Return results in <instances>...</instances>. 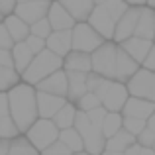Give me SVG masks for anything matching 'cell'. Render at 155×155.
Segmentation results:
<instances>
[{
	"instance_id": "cell-1",
	"label": "cell",
	"mask_w": 155,
	"mask_h": 155,
	"mask_svg": "<svg viewBox=\"0 0 155 155\" xmlns=\"http://www.w3.org/2000/svg\"><path fill=\"white\" fill-rule=\"evenodd\" d=\"M8 96V116L16 124L20 134H26V130L38 120V106H35V88L20 81L16 87L6 92Z\"/></svg>"
},
{
	"instance_id": "cell-2",
	"label": "cell",
	"mask_w": 155,
	"mask_h": 155,
	"mask_svg": "<svg viewBox=\"0 0 155 155\" xmlns=\"http://www.w3.org/2000/svg\"><path fill=\"white\" fill-rule=\"evenodd\" d=\"M59 69H63V59L57 57V55H53L51 51L43 49L41 53L34 55L31 63L28 65L26 71L20 75V81L26 83V84H30V87H35L39 81H43L45 77H49L51 73L59 71Z\"/></svg>"
},
{
	"instance_id": "cell-3",
	"label": "cell",
	"mask_w": 155,
	"mask_h": 155,
	"mask_svg": "<svg viewBox=\"0 0 155 155\" xmlns=\"http://www.w3.org/2000/svg\"><path fill=\"white\" fill-rule=\"evenodd\" d=\"M73 128L79 132L81 140H83V151H84V153H88V155H100V153L104 151L106 137L102 136L100 128L92 126L91 122L87 120L84 112H77Z\"/></svg>"
},
{
	"instance_id": "cell-4",
	"label": "cell",
	"mask_w": 155,
	"mask_h": 155,
	"mask_svg": "<svg viewBox=\"0 0 155 155\" xmlns=\"http://www.w3.org/2000/svg\"><path fill=\"white\" fill-rule=\"evenodd\" d=\"M94 94L98 96L100 106H102L106 112H120L122 106L126 104V100L130 96L124 83L110 81V79H104L100 83V87L94 91Z\"/></svg>"
},
{
	"instance_id": "cell-5",
	"label": "cell",
	"mask_w": 155,
	"mask_h": 155,
	"mask_svg": "<svg viewBox=\"0 0 155 155\" xmlns=\"http://www.w3.org/2000/svg\"><path fill=\"white\" fill-rule=\"evenodd\" d=\"M126 91L134 98H141L155 104V73L140 67L126 81Z\"/></svg>"
},
{
	"instance_id": "cell-6",
	"label": "cell",
	"mask_w": 155,
	"mask_h": 155,
	"mask_svg": "<svg viewBox=\"0 0 155 155\" xmlns=\"http://www.w3.org/2000/svg\"><path fill=\"white\" fill-rule=\"evenodd\" d=\"M118 45L114 41H104L98 49L91 53V71L100 75L102 79L114 81V67H116Z\"/></svg>"
},
{
	"instance_id": "cell-7",
	"label": "cell",
	"mask_w": 155,
	"mask_h": 155,
	"mask_svg": "<svg viewBox=\"0 0 155 155\" xmlns=\"http://www.w3.org/2000/svg\"><path fill=\"white\" fill-rule=\"evenodd\" d=\"M57 137H59L57 126L53 124L51 120H43V118H38V120L26 130V140L30 141L39 153L49 147L53 141H57Z\"/></svg>"
},
{
	"instance_id": "cell-8",
	"label": "cell",
	"mask_w": 155,
	"mask_h": 155,
	"mask_svg": "<svg viewBox=\"0 0 155 155\" xmlns=\"http://www.w3.org/2000/svg\"><path fill=\"white\" fill-rule=\"evenodd\" d=\"M104 43V39L88 26L87 22H79L71 30V51H81L91 55L94 49H98Z\"/></svg>"
},
{
	"instance_id": "cell-9",
	"label": "cell",
	"mask_w": 155,
	"mask_h": 155,
	"mask_svg": "<svg viewBox=\"0 0 155 155\" xmlns=\"http://www.w3.org/2000/svg\"><path fill=\"white\" fill-rule=\"evenodd\" d=\"M87 24L104 39V41H112L114 26H116V22H114L112 16L104 10V6H94V8H92L91 16L87 18Z\"/></svg>"
},
{
	"instance_id": "cell-10",
	"label": "cell",
	"mask_w": 155,
	"mask_h": 155,
	"mask_svg": "<svg viewBox=\"0 0 155 155\" xmlns=\"http://www.w3.org/2000/svg\"><path fill=\"white\" fill-rule=\"evenodd\" d=\"M137 18H140V8H136V6H130L128 10L120 16V20H118L116 26H114V35H112V41L116 43V45H120L122 41H126V39H130L134 35Z\"/></svg>"
},
{
	"instance_id": "cell-11",
	"label": "cell",
	"mask_w": 155,
	"mask_h": 155,
	"mask_svg": "<svg viewBox=\"0 0 155 155\" xmlns=\"http://www.w3.org/2000/svg\"><path fill=\"white\" fill-rule=\"evenodd\" d=\"M49 2L47 0H31V2H18L14 8V16H18L28 26L35 24L38 20H43L47 16Z\"/></svg>"
},
{
	"instance_id": "cell-12",
	"label": "cell",
	"mask_w": 155,
	"mask_h": 155,
	"mask_svg": "<svg viewBox=\"0 0 155 155\" xmlns=\"http://www.w3.org/2000/svg\"><path fill=\"white\" fill-rule=\"evenodd\" d=\"M34 88L39 92H47V94H53V96L67 98V73L63 69H59V71L51 73L49 77H45L43 81H39Z\"/></svg>"
},
{
	"instance_id": "cell-13",
	"label": "cell",
	"mask_w": 155,
	"mask_h": 155,
	"mask_svg": "<svg viewBox=\"0 0 155 155\" xmlns=\"http://www.w3.org/2000/svg\"><path fill=\"white\" fill-rule=\"evenodd\" d=\"M67 98H61V96H53L47 92H39L35 91V106H38V118L43 120H51L57 112L65 106Z\"/></svg>"
},
{
	"instance_id": "cell-14",
	"label": "cell",
	"mask_w": 155,
	"mask_h": 155,
	"mask_svg": "<svg viewBox=\"0 0 155 155\" xmlns=\"http://www.w3.org/2000/svg\"><path fill=\"white\" fill-rule=\"evenodd\" d=\"M47 22H49L53 31H65V30H73L75 20L69 16V12L59 4V0H51L49 8H47Z\"/></svg>"
},
{
	"instance_id": "cell-15",
	"label": "cell",
	"mask_w": 155,
	"mask_h": 155,
	"mask_svg": "<svg viewBox=\"0 0 155 155\" xmlns=\"http://www.w3.org/2000/svg\"><path fill=\"white\" fill-rule=\"evenodd\" d=\"M153 112H155L153 102H147V100H141V98H134V96H128L126 104L120 110L122 118H136V120H143V122Z\"/></svg>"
},
{
	"instance_id": "cell-16",
	"label": "cell",
	"mask_w": 155,
	"mask_h": 155,
	"mask_svg": "<svg viewBox=\"0 0 155 155\" xmlns=\"http://www.w3.org/2000/svg\"><path fill=\"white\" fill-rule=\"evenodd\" d=\"M153 35H155V10L147 6H141L140 18H137L136 30H134V38L153 41Z\"/></svg>"
},
{
	"instance_id": "cell-17",
	"label": "cell",
	"mask_w": 155,
	"mask_h": 155,
	"mask_svg": "<svg viewBox=\"0 0 155 155\" xmlns=\"http://www.w3.org/2000/svg\"><path fill=\"white\" fill-rule=\"evenodd\" d=\"M137 69H140V65H137L126 51H122L120 47H118V51H116V67H114V81L126 84V81H128Z\"/></svg>"
},
{
	"instance_id": "cell-18",
	"label": "cell",
	"mask_w": 155,
	"mask_h": 155,
	"mask_svg": "<svg viewBox=\"0 0 155 155\" xmlns=\"http://www.w3.org/2000/svg\"><path fill=\"white\" fill-rule=\"evenodd\" d=\"M45 49L63 59V57L71 51V30L51 31V34L47 35V39H45Z\"/></svg>"
},
{
	"instance_id": "cell-19",
	"label": "cell",
	"mask_w": 155,
	"mask_h": 155,
	"mask_svg": "<svg viewBox=\"0 0 155 155\" xmlns=\"http://www.w3.org/2000/svg\"><path fill=\"white\" fill-rule=\"evenodd\" d=\"M151 45H153V41H147V39H140V38H130V39H126V41H122L120 45V49L122 51H126L130 57H132L134 61H136L137 65H141L143 63V59H145V55H147V51L151 49Z\"/></svg>"
},
{
	"instance_id": "cell-20",
	"label": "cell",
	"mask_w": 155,
	"mask_h": 155,
	"mask_svg": "<svg viewBox=\"0 0 155 155\" xmlns=\"http://www.w3.org/2000/svg\"><path fill=\"white\" fill-rule=\"evenodd\" d=\"M59 4L69 12V16L75 20V24L87 22V18L91 16L92 8H94L91 0H59Z\"/></svg>"
},
{
	"instance_id": "cell-21",
	"label": "cell",
	"mask_w": 155,
	"mask_h": 155,
	"mask_svg": "<svg viewBox=\"0 0 155 155\" xmlns=\"http://www.w3.org/2000/svg\"><path fill=\"white\" fill-rule=\"evenodd\" d=\"M63 71L67 73H91V55L81 51H69L63 57Z\"/></svg>"
},
{
	"instance_id": "cell-22",
	"label": "cell",
	"mask_w": 155,
	"mask_h": 155,
	"mask_svg": "<svg viewBox=\"0 0 155 155\" xmlns=\"http://www.w3.org/2000/svg\"><path fill=\"white\" fill-rule=\"evenodd\" d=\"M67 73V71H65ZM87 73H67V102L77 104L87 92Z\"/></svg>"
},
{
	"instance_id": "cell-23",
	"label": "cell",
	"mask_w": 155,
	"mask_h": 155,
	"mask_svg": "<svg viewBox=\"0 0 155 155\" xmlns=\"http://www.w3.org/2000/svg\"><path fill=\"white\" fill-rule=\"evenodd\" d=\"M2 26L8 30V34H10V38H12L14 43H22L24 39L30 35V26H28L26 22H22V20H20L18 16H14V14L4 16Z\"/></svg>"
},
{
	"instance_id": "cell-24",
	"label": "cell",
	"mask_w": 155,
	"mask_h": 155,
	"mask_svg": "<svg viewBox=\"0 0 155 155\" xmlns=\"http://www.w3.org/2000/svg\"><path fill=\"white\" fill-rule=\"evenodd\" d=\"M12 61H14V71L18 73V75H22L24 71H26V67L31 63V59H34V53L26 47V43H14L12 45Z\"/></svg>"
},
{
	"instance_id": "cell-25",
	"label": "cell",
	"mask_w": 155,
	"mask_h": 155,
	"mask_svg": "<svg viewBox=\"0 0 155 155\" xmlns=\"http://www.w3.org/2000/svg\"><path fill=\"white\" fill-rule=\"evenodd\" d=\"M136 143V137L132 134H128L126 130H120L118 134H114L112 137H108L104 143V149L106 151H118V153H124L130 145Z\"/></svg>"
},
{
	"instance_id": "cell-26",
	"label": "cell",
	"mask_w": 155,
	"mask_h": 155,
	"mask_svg": "<svg viewBox=\"0 0 155 155\" xmlns=\"http://www.w3.org/2000/svg\"><path fill=\"white\" fill-rule=\"evenodd\" d=\"M77 106L71 104V102H65V106L51 118V122L57 126V130H67V128H73L75 124V116H77Z\"/></svg>"
},
{
	"instance_id": "cell-27",
	"label": "cell",
	"mask_w": 155,
	"mask_h": 155,
	"mask_svg": "<svg viewBox=\"0 0 155 155\" xmlns=\"http://www.w3.org/2000/svg\"><path fill=\"white\" fill-rule=\"evenodd\" d=\"M57 140L65 145L71 153H79L83 151V140H81L79 132L75 128H67V130H59V137Z\"/></svg>"
},
{
	"instance_id": "cell-28",
	"label": "cell",
	"mask_w": 155,
	"mask_h": 155,
	"mask_svg": "<svg viewBox=\"0 0 155 155\" xmlns=\"http://www.w3.org/2000/svg\"><path fill=\"white\" fill-rule=\"evenodd\" d=\"M120 130H122V114L120 112H106V116L102 120V126H100L102 136L108 140L114 134H118Z\"/></svg>"
},
{
	"instance_id": "cell-29",
	"label": "cell",
	"mask_w": 155,
	"mask_h": 155,
	"mask_svg": "<svg viewBox=\"0 0 155 155\" xmlns=\"http://www.w3.org/2000/svg\"><path fill=\"white\" fill-rule=\"evenodd\" d=\"M8 155H39V151L24 136H18V137H14V140H10Z\"/></svg>"
},
{
	"instance_id": "cell-30",
	"label": "cell",
	"mask_w": 155,
	"mask_h": 155,
	"mask_svg": "<svg viewBox=\"0 0 155 155\" xmlns=\"http://www.w3.org/2000/svg\"><path fill=\"white\" fill-rule=\"evenodd\" d=\"M18 83H20V75L14 71V69L0 67V92H8Z\"/></svg>"
},
{
	"instance_id": "cell-31",
	"label": "cell",
	"mask_w": 155,
	"mask_h": 155,
	"mask_svg": "<svg viewBox=\"0 0 155 155\" xmlns=\"http://www.w3.org/2000/svg\"><path fill=\"white\" fill-rule=\"evenodd\" d=\"M75 106H77V110H79V112H88V110L98 108V106H100V100H98V96H96L94 92H84Z\"/></svg>"
},
{
	"instance_id": "cell-32",
	"label": "cell",
	"mask_w": 155,
	"mask_h": 155,
	"mask_svg": "<svg viewBox=\"0 0 155 155\" xmlns=\"http://www.w3.org/2000/svg\"><path fill=\"white\" fill-rule=\"evenodd\" d=\"M20 132L18 128H16V124L12 122L10 116L6 118H0V137L2 140H14V137H18Z\"/></svg>"
},
{
	"instance_id": "cell-33",
	"label": "cell",
	"mask_w": 155,
	"mask_h": 155,
	"mask_svg": "<svg viewBox=\"0 0 155 155\" xmlns=\"http://www.w3.org/2000/svg\"><path fill=\"white\" fill-rule=\"evenodd\" d=\"M102 6H104V10L108 12L110 16H112L114 22H118V20H120V16H122V14H124V12L130 8L128 4L124 2V0H108L106 4H102Z\"/></svg>"
},
{
	"instance_id": "cell-34",
	"label": "cell",
	"mask_w": 155,
	"mask_h": 155,
	"mask_svg": "<svg viewBox=\"0 0 155 155\" xmlns=\"http://www.w3.org/2000/svg\"><path fill=\"white\" fill-rule=\"evenodd\" d=\"M51 31L53 30H51L49 22H47V18L38 20L35 24H31V26H30V34L35 35V38H41V39H47V35H49Z\"/></svg>"
},
{
	"instance_id": "cell-35",
	"label": "cell",
	"mask_w": 155,
	"mask_h": 155,
	"mask_svg": "<svg viewBox=\"0 0 155 155\" xmlns=\"http://www.w3.org/2000/svg\"><path fill=\"white\" fill-rule=\"evenodd\" d=\"M145 128L143 120H136V118H122V130H126L128 134H132L134 137Z\"/></svg>"
},
{
	"instance_id": "cell-36",
	"label": "cell",
	"mask_w": 155,
	"mask_h": 155,
	"mask_svg": "<svg viewBox=\"0 0 155 155\" xmlns=\"http://www.w3.org/2000/svg\"><path fill=\"white\" fill-rule=\"evenodd\" d=\"M136 143L140 145V147H153V143H155V134L147 128V126H145V128L136 136Z\"/></svg>"
},
{
	"instance_id": "cell-37",
	"label": "cell",
	"mask_w": 155,
	"mask_h": 155,
	"mask_svg": "<svg viewBox=\"0 0 155 155\" xmlns=\"http://www.w3.org/2000/svg\"><path fill=\"white\" fill-rule=\"evenodd\" d=\"M24 43H26V47L30 49L34 55H38V53H41L43 49H45V39H41V38H35V35H28L26 39H24Z\"/></svg>"
},
{
	"instance_id": "cell-38",
	"label": "cell",
	"mask_w": 155,
	"mask_h": 155,
	"mask_svg": "<svg viewBox=\"0 0 155 155\" xmlns=\"http://www.w3.org/2000/svg\"><path fill=\"white\" fill-rule=\"evenodd\" d=\"M84 116H87V120L91 122L92 126L100 128V126H102L104 116H106V110L102 108V106H98V108H94V110H88V112H84Z\"/></svg>"
},
{
	"instance_id": "cell-39",
	"label": "cell",
	"mask_w": 155,
	"mask_h": 155,
	"mask_svg": "<svg viewBox=\"0 0 155 155\" xmlns=\"http://www.w3.org/2000/svg\"><path fill=\"white\" fill-rule=\"evenodd\" d=\"M41 155H71V151H69V149L65 147L59 140H57V141H53L47 149H43Z\"/></svg>"
},
{
	"instance_id": "cell-40",
	"label": "cell",
	"mask_w": 155,
	"mask_h": 155,
	"mask_svg": "<svg viewBox=\"0 0 155 155\" xmlns=\"http://www.w3.org/2000/svg\"><path fill=\"white\" fill-rule=\"evenodd\" d=\"M102 77L100 75H96V73H87V81H84V83H87V92H94L96 88L100 87V83H102Z\"/></svg>"
},
{
	"instance_id": "cell-41",
	"label": "cell",
	"mask_w": 155,
	"mask_h": 155,
	"mask_svg": "<svg viewBox=\"0 0 155 155\" xmlns=\"http://www.w3.org/2000/svg\"><path fill=\"white\" fill-rule=\"evenodd\" d=\"M12 45H14V41H12L8 30L0 24V49H12Z\"/></svg>"
},
{
	"instance_id": "cell-42",
	"label": "cell",
	"mask_w": 155,
	"mask_h": 155,
	"mask_svg": "<svg viewBox=\"0 0 155 155\" xmlns=\"http://www.w3.org/2000/svg\"><path fill=\"white\" fill-rule=\"evenodd\" d=\"M143 69H147V71H151L155 73V45H151V49L147 51V55H145V59H143Z\"/></svg>"
},
{
	"instance_id": "cell-43",
	"label": "cell",
	"mask_w": 155,
	"mask_h": 155,
	"mask_svg": "<svg viewBox=\"0 0 155 155\" xmlns=\"http://www.w3.org/2000/svg\"><path fill=\"white\" fill-rule=\"evenodd\" d=\"M0 67L14 69V61H12V53H10V49H0Z\"/></svg>"
},
{
	"instance_id": "cell-44",
	"label": "cell",
	"mask_w": 155,
	"mask_h": 155,
	"mask_svg": "<svg viewBox=\"0 0 155 155\" xmlns=\"http://www.w3.org/2000/svg\"><path fill=\"white\" fill-rule=\"evenodd\" d=\"M16 0H0V14L2 16H10L14 14V8H16Z\"/></svg>"
},
{
	"instance_id": "cell-45",
	"label": "cell",
	"mask_w": 155,
	"mask_h": 155,
	"mask_svg": "<svg viewBox=\"0 0 155 155\" xmlns=\"http://www.w3.org/2000/svg\"><path fill=\"white\" fill-rule=\"evenodd\" d=\"M8 116V96L6 92H0V118Z\"/></svg>"
},
{
	"instance_id": "cell-46",
	"label": "cell",
	"mask_w": 155,
	"mask_h": 155,
	"mask_svg": "<svg viewBox=\"0 0 155 155\" xmlns=\"http://www.w3.org/2000/svg\"><path fill=\"white\" fill-rule=\"evenodd\" d=\"M140 151H141V147L137 143H134V145H130V147L124 151V155H140Z\"/></svg>"
},
{
	"instance_id": "cell-47",
	"label": "cell",
	"mask_w": 155,
	"mask_h": 155,
	"mask_svg": "<svg viewBox=\"0 0 155 155\" xmlns=\"http://www.w3.org/2000/svg\"><path fill=\"white\" fill-rule=\"evenodd\" d=\"M8 147H10V140L0 137V155H8Z\"/></svg>"
},
{
	"instance_id": "cell-48",
	"label": "cell",
	"mask_w": 155,
	"mask_h": 155,
	"mask_svg": "<svg viewBox=\"0 0 155 155\" xmlns=\"http://www.w3.org/2000/svg\"><path fill=\"white\" fill-rule=\"evenodd\" d=\"M145 126H147V128H149V130H151V132L155 134V112H153L151 116L147 118V120H145Z\"/></svg>"
},
{
	"instance_id": "cell-49",
	"label": "cell",
	"mask_w": 155,
	"mask_h": 155,
	"mask_svg": "<svg viewBox=\"0 0 155 155\" xmlns=\"http://www.w3.org/2000/svg\"><path fill=\"white\" fill-rule=\"evenodd\" d=\"M128 6H136V8H141V6H145V0H124Z\"/></svg>"
},
{
	"instance_id": "cell-50",
	"label": "cell",
	"mask_w": 155,
	"mask_h": 155,
	"mask_svg": "<svg viewBox=\"0 0 155 155\" xmlns=\"http://www.w3.org/2000/svg\"><path fill=\"white\" fill-rule=\"evenodd\" d=\"M140 155H155V151L151 147H141V151H140Z\"/></svg>"
},
{
	"instance_id": "cell-51",
	"label": "cell",
	"mask_w": 155,
	"mask_h": 155,
	"mask_svg": "<svg viewBox=\"0 0 155 155\" xmlns=\"http://www.w3.org/2000/svg\"><path fill=\"white\" fill-rule=\"evenodd\" d=\"M91 2L94 4V6H102V4H106L108 0H91Z\"/></svg>"
},
{
	"instance_id": "cell-52",
	"label": "cell",
	"mask_w": 155,
	"mask_h": 155,
	"mask_svg": "<svg viewBox=\"0 0 155 155\" xmlns=\"http://www.w3.org/2000/svg\"><path fill=\"white\" fill-rule=\"evenodd\" d=\"M145 6H147V8H153V10H155V0H145Z\"/></svg>"
},
{
	"instance_id": "cell-53",
	"label": "cell",
	"mask_w": 155,
	"mask_h": 155,
	"mask_svg": "<svg viewBox=\"0 0 155 155\" xmlns=\"http://www.w3.org/2000/svg\"><path fill=\"white\" fill-rule=\"evenodd\" d=\"M100 155H124V153H118V151H106V149H104V151L100 153Z\"/></svg>"
},
{
	"instance_id": "cell-54",
	"label": "cell",
	"mask_w": 155,
	"mask_h": 155,
	"mask_svg": "<svg viewBox=\"0 0 155 155\" xmlns=\"http://www.w3.org/2000/svg\"><path fill=\"white\" fill-rule=\"evenodd\" d=\"M71 155H88V153H84V151H79V153H71Z\"/></svg>"
},
{
	"instance_id": "cell-55",
	"label": "cell",
	"mask_w": 155,
	"mask_h": 155,
	"mask_svg": "<svg viewBox=\"0 0 155 155\" xmlns=\"http://www.w3.org/2000/svg\"><path fill=\"white\" fill-rule=\"evenodd\" d=\"M16 2H31V0H16ZM47 2H51V0H47Z\"/></svg>"
},
{
	"instance_id": "cell-56",
	"label": "cell",
	"mask_w": 155,
	"mask_h": 155,
	"mask_svg": "<svg viewBox=\"0 0 155 155\" xmlns=\"http://www.w3.org/2000/svg\"><path fill=\"white\" fill-rule=\"evenodd\" d=\"M2 20H4V16H2V14H0V24H2Z\"/></svg>"
},
{
	"instance_id": "cell-57",
	"label": "cell",
	"mask_w": 155,
	"mask_h": 155,
	"mask_svg": "<svg viewBox=\"0 0 155 155\" xmlns=\"http://www.w3.org/2000/svg\"><path fill=\"white\" fill-rule=\"evenodd\" d=\"M153 45H155V35H153Z\"/></svg>"
},
{
	"instance_id": "cell-58",
	"label": "cell",
	"mask_w": 155,
	"mask_h": 155,
	"mask_svg": "<svg viewBox=\"0 0 155 155\" xmlns=\"http://www.w3.org/2000/svg\"><path fill=\"white\" fill-rule=\"evenodd\" d=\"M151 149H153V151H155V143H153V147H151Z\"/></svg>"
}]
</instances>
